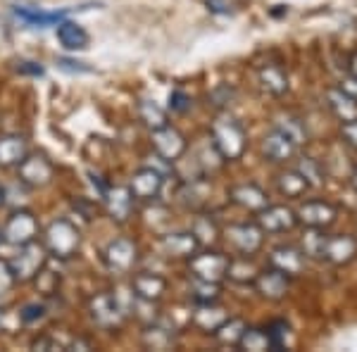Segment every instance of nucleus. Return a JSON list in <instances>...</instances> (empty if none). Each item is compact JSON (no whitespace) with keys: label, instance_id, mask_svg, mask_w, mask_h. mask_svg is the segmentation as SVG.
<instances>
[{"label":"nucleus","instance_id":"nucleus-1","mask_svg":"<svg viewBox=\"0 0 357 352\" xmlns=\"http://www.w3.org/2000/svg\"><path fill=\"white\" fill-rule=\"evenodd\" d=\"M245 129L238 119H234L227 112L217 114V119L212 122V146L217 148L222 160H229V162L238 160L245 153Z\"/></svg>","mask_w":357,"mask_h":352},{"label":"nucleus","instance_id":"nucleus-2","mask_svg":"<svg viewBox=\"0 0 357 352\" xmlns=\"http://www.w3.org/2000/svg\"><path fill=\"white\" fill-rule=\"evenodd\" d=\"M43 245H45V250H48V255H53V257H60V259L74 257L79 245H82V234H79V229L74 227L72 222L57 219V222L50 224L48 231H45Z\"/></svg>","mask_w":357,"mask_h":352},{"label":"nucleus","instance_id":"nucleus-3","mask_svg":"<svg viewBox=\"0 0 357 352\" xmlns=\"http://www.w3.org/2000/svg\"><path fill=\"white\" fill-rule=\"evenodd\" d=\"M45 262H48L45 245L31 240L26 245H20V252L10 259V269H13L17 281H31L45 269Z\"/></svg>","mask_w":357,"mask_h":352},{"label":"nucleus","instance_id":"nucleus-4","mask_svg":"<svg viewBox=\"0 0 357 352\" xmlns=\"http://www.w3.org/2000/svg\"><path fill=\"white\" fill-rule=\"evenodd\" d=\"M229 262H231V257H229V255H222V252H215V250H207V252H195V255L188 259V267H191L193 279L222 284V281L227 279Z\"/></svg>","mask_w":357,"mask_h":352},{"label":"nucleus","instance_id":"nucleus-5","mask_svg":"<svg viewBox=\"0 0 357 352\" xmlns=\"http://www.w3.org/2000/svg\"><path fill=\"white\" fill-rule=\"evenodd\" d=\"M89 312L93 324H98L100 328H114L124 321L126 316V307L122 305L119 296L114 293H100L89 303Z\"/></svg>","mask_w":357,"mask_h":352},{"label":"nucleus","instance_id":"nucleus-6","mask_svg":"<svg viewBox=\"0 0 357 352\" xmlns=\"http://www.w3.org/2000/svg\"><path fill=\"white\" fill-rule=\"evenodd\" d=\"M224 238L229 240V245L234 247L238 255L252 257L262 247L264 231L260 224H231L229 229H224Z\"/></svg>","mask_w":357,"mask_h":352},{"label":"nucleus","instance_id":"nucleus-7","mask_svg":"<svg viewBox=\"0 0 357 352\" xmlns=\"http://www.w3.org/2000/svg\"><path fill=\"white\" fill-rule=\"evenodd\" d=\"M0 236H3L5 243L17 245V247L31 243V240H36V236H38L36 217H33L31 212H26V210L15 212V215L10 217L8 222H5V227H3V231H0Z\"/></svg>","mask_w":357,"mask_h":352},{"label":"nucleus","instance_id":"nucleus-8","mask_svg":"<svg viewBox=\"0 0 357 352\" xmlns=\"http://www.w3.org/2000/svg\"><path fill=\"white\" fill-rule=\"evenodd\" d=\"M153 148L165 162H176L183 153H186V138L174 126L165 124L160 129H153Z\"/></svg>","mask_w":357,"mask_h":352},{"label":"nucleus","instance_id":"nucleus-9","mask_svg":"<svg viewBox=\"0 0 357 352\" xmlns=\"http://www.w3.org/2000/svg\"><path fill=\"white\" fill-rule=\"evenodd\" d=\"M17 171H20V181L24 186H31V188H43L53 181V164L50 160H45L43 155H29L17 164Z\"/></svg>","mask_w":357,"mask_h":352},{"label":"nucleus","instance_id":"nucleus-10","mask_svg":"<svg viewBox=\"0 0 357 352\" xmlns=\"http://www.w3.org/2000/svg\"><path fill=\"white\" fill-rule=\"evenodd\" d=\"M298 215V224H305L307 229H329L338 217V210L324 200H310V203H303L296 210Z\"/></svg>","mask_w":357,"mask_h":352},{"label":"nucleus","instance_id":"nucleus-11","mask_svg":"<svg viewBox=\"0 0 357 352\" xmlns=\"http://www.w3.org/2000/svg\"><path fill=\"white\" fill-rule=\"evenodd\" d=\"M257 224L264 234H284V231H291L298 224V215L296 210L286 205H267L264 210L257 212Z\"/></svg>","mask_w":357,"mask_h":352},{"label":"nucleus","instance_id":"nucleus-12","mask_svg":"<svg viewBox=\"0 0 357 352\" xmlns=\"http://www.w3.org/2000/svg\"><path fill=\"white\" fill-rule=\"evenodd\" d=\"M138 259V250H136V243L129 238H114L110 245L105 247V262L107 267L117 274H129L134 269Z\"/></svg>","mask_w":357,"mask_h":352},{"label":"nucleus","instance_id":"nucleus-13","mask_svg":"<svg viewBox=\"0 0 357 352\" xmlns=\"http://www.w3.org/2000/svg\"><path fill=\"white\" fill-rule=\"evenodd\" d=\"M355 257H357V240L353 236H329L326 234L321 259L336 264V267H343V264L353 262Z\"/></svg>","mask_w":357,"mask_h":352},{"label":"nucleus","instance_id":"nucleus-14","mask_svg":"<svg viewBox=\"0 0 357 352\" xmlns=\"http://www.w3.org/2000/svg\"><path fill=\"white\" fill-rule=\"evenodd\" d=\"M162 183H165V178L158 169L143 167V169H138L136 174L131 176L129 188L136 200H155L160 195V190H162Z\"/></svg>","mask_w":357,"mask_h":352},{"label":"nucleus","instance_id":"nucleus-15","mask_svg":"<svg viewBox=\"0 0 357 352\" xmlns=\"http://www.w3.org/2000/svg\"><path fill=\"white\" fill-rule=\"evenodd\" d=\"M289 279H291V276H286L284 271L269 267V269H264V271L257 274L255 288H257V293H260L262 298L274 300V303H276V300H284L286 293H289Z\"/></svg>","mask_w":357,"mask_h":352},{"label":"nucleus","instance_id":"nucleus-16","mask_svg":"<svg viewBox=\"0 0 357 352\" xmlns=\"http://www.w3.org/2000/svg\"><path fill=\"white\" fill-rule=\"evenodd\" d=\"M131 291L143 303H155L167 291V279L160 274H151V271H141V274H134V279H131Z\"/></svg>","mask_w":357,"mask_h":352},{"label":"nucleus","instance_id":"nucleus-17","mask_svg":"<svg viewBox=\"0 0 357 352\" xmlns=\"http://www.w3.org/2000/svg\"><path fill=\"white\" fill-rule=\"evenodd\" d=\"M269 264L286 276H298L305 269V252L293 245H279L269 252Z\"/></svg>","mask_w":357,"mask_h":352},{"label":"nucleus","instance_id":"nucleus-18","mask_svg":"<svg viewBox=\"0 0 357 352\" xmlns=\"http://www.w3.org/2000/svg\"><path fill=\"white\" fill-rule=\"evenodd\" d=\"M198 238H195L193 231L188 234H167L160 240V250L165 252L167 257H183V259H191L195 252H198Z\"/></svg>","mask_w":357,"mask_h":352},{"label":"nucleus","instance_id":"nucleus-19","mask_svg":"<svg viewBox=\"0 0 357 352\" xmlns=\"http://www.w3.org/2000/svg\"><path fill=\"white\" fill-rule=\"evenodd\" d=\"M296 148H298L296 143L286 134H281L279 129H272L262 138V153L272 162H286V160H291L296 155Z\"/></svg>","mask_w":357,"mask_h":352},{"label":"nucleus","instance_id":"nucleus-20","mask_svg":"<svg viewBox=\"0 0 357 352\" xmlns=\"http://www.w3.org/2000/svg\"><path fill=\"white\" fill-rule=\"evenodd\" d=\"M55 36H57V41L62 43V48L72 50V53H77V50H86V48H89V43H91L89 31H86L82 24H77V22H69V20L57 22Z\"/></svg>","mask_w":357,"mask_h":352},{"label":"nucleus","instance_id":"nucleus-21","mask_svg":"<svg viewBox=\"0 0 357 352\" xmlns=\"http://www.w3.org/2000/svg\"><path fill=\"white\" fill-rule=\"evenodd\" d=\"M229 195H231L236 205L243 207L248 212H260L269 205L267 193L260 186H255V183H238V186L229 190Z\"/></svg>","mask_w":357,"mask_h":352},{"label":"nucleus","instance_id":"nucleus-22","mask_svg":"<svg viewBox=\"0 0 357 352\" xmlns=\"http://www.w3.org/2000/svg\"><path fill=\"white\" fill-rule=\"evenodd\" d=\"M102 200H105L107 205V212L112 215V219H117V222H126V217L131 215V210H134V193H131V188L126 186H117V188H110L105 190V195H102Z\"/></svg>","mask_w":357,"mask_h":352},{"label":"nucleus","instance_id":"nucleus-23","mask_svg":"<svg viewBox=\"0 0 357 352\" xmlns=\"http://www.w3.org/2000/svg\"><path fill=\"white\" fill-rule=\"evenodd\" d=\"M227 319H229L227 309L217 307V303H200L193 314V324L207 333H215Z\"/></svg>","mask_w":357,"mask_h":352},{"label":"nucleus","instance_id":"nucleus-24","mask_svg":"<svg viewBox=\"0 0 357 352\" xmlns=\"http://www.w3.org/2000/svg\"><path fill=\"white\" fill-rule=\"evenodd\" d=\"M326 100H329L331 112L336 114L338 119H341V124L357 119V100L345 93L341 86H338V89H329V91H326Z\"/></svg>","mask_w":357,"mask_h":352},{"label":"nucleus","instance_id":"nucleus-25","mask_svg":"<svg viewBox=\"0 0 357 352\" xmlns=\"http://www.w3.org/2000/svg\"><path fill=\"white\" fill-rule=\"evenodd\" d=\"M257 79H260V86L267 93L272 95H284L289 91V74L284 72V67L279 65H267L257 72Z\"/></svg>","mask_w":357,"mask_h":352},{"label":"nucleus","instance_id":"nucleus-26","mask_svg":"<svg viewBox=\"0 0 357 352\" xmlns=\"http://www.w3.org/2000/svg\"><path fill=\"white\" fill-rule=\"evenodd\" d=\"M26 158V141L22 136H0V167H17Z\"/></svg>","mask_w":357,"mask_h":352},{"label":"nucleus","instance_id":"nucleus-27","mask_svg":"<svg viewBox=\"0 0 357 352\" xmlns=\"http://www.w3.org/2000/svg\"><path fill=\"white\" fill-rule=\"evenodd\" d=\"M143 343L151 350H169L174 345V328L155 321V324H151L143 331Z\"/></svg>","mask_w":357,"mask_h":352},{"label":"nucleus","instance_id":"nucleus-28","mask_svg":"<svg viewBox=\"0 0 357 352\" xmlns=\"http://www.w3.org/2000/svg\"><path fill=\"white\" fill-rule=\"evenodd\" d=\"M15 13H17L20 20H24L26 24H31V26H50V24L62 22L67 15H72L74 8L60 10V13H41V10H31V8H17Z\"/></svg>","mask_w":357,"mask_h":352},{"label":"nucleus","instance_id":"nucleus-29","mask_svg":"<svg viewBox=\"0 0 357 352\" xmlns=\"http://www.w3.org/2000/svg\"><path fill=\"white\" fill-rule=\"evenodd\" d=\"M257 267L252 264V259L248 257V255H241V257H236L229 262V271H227V276L229 279H234V281H238V284H248V281H252L255 284V279H257Z\"/></svg>","mask_w":357,"mask_h":352},{"label":"nucleus","instance_id":"nucleus-30","mask_svg":"<svg viewBox=\"0 0 357 352\" xmlns=\"http://www.w3.org/2000/svg\"><path fill=\"white\" fill-rule=\"evenodd\" d=\"M307 188H310L307 181H305V176L298 169L284 171V174L279 176V190L286 195V198H301Z\"/></svg>","mask_w":357,"mask_h":352},{"label":"nucleus","instance_id":"nucleus-31","mask_svg":"<svg viewBox=\"0 0 357 352\" xmlns=\"http://www.w3.org/2000/svg\"><path fill=\"white\" fill-rule=\"evenodd\" d=\"M236 348L252 350V352H262V350H272V345H269L267 331H262V328H245L243 336H241V340H238V345H236Z\"/></svg>","mask_w":357,"mask_h":352},{"label":"nucleus","instance_id":"nucleus-32","mask_svg":"<svg viewBox=\"0 0 357 352\" xmlns=\"http://www.w3.org/2000/svg\"><path fill=\"white\" fill-rule=\"evenodd\" d=\"M138 114H141L143 124L151 126V129H160V126L167 124L165 109L160 107L155 100H141V102H138Z\"/></svg>","mask_w":357,"mask_h":352},{"label":"nucleus","instance_id":"nucleus-33","mask_svg":"<svg viewBox=\"0 0 357 352\" xmlns=\"http://www.w3.org/2000/svg\"><path fill=\"white\" fill-rule=\"evenodd\" d=\"M245 321H241V319H231L229 316L224 324L217 328L215 331V336H217V340L220 343H224V345H238V340H241V336H243V331H245Z\"/></svg>","mask_w":357,"mask_h":352},{"label":"nucleus","instance_id":"nucleus-34","mask_svg":"<svg viewBox=\"0 0 357 352\" xmlns=\"http://www.w3.org/2000/svg\"><path fill=\"white\" fill-rule=\"evenodd\" d=\"M220 284L215 281H200V279H193V286H191V293H193V300L195 303H217L220 298Z\"/></svg>","mask_w":357,"mask_h":352},{"label":"nucleus","instance_id":"nucleus-35","mask_svg":"<svg viewBox=\"0 0 357 352\" xmlns=\"http://www.w3.org/2000/svg\"><path fill=\"white\" fill-rule=\"evenodd\" d=\"M324 229H310V234L305 236L303 240V252L307 257H314V259H321V252H324Z\"/></svg>","mask_w":357,"mask_h":352},{"label":"nucleus","instance_id":"nucleus-36","mask_svg":"<svg viewBox=\"0 0 357 352\" xmlns=\"http://www.w3.org/2000/svg\"><path fill=\"white\" fill-rule=\"evenodd\" d=\"M274 129H279L281 134H286L291 138L296 146H303L305 141H307V131H305V126L298 122V119H291V117H286V119H279L276 122Z\"/></svg>","mask_w":357,"mask_h":352},{"label":"nucleus","instance_id":"nucleus-37","mask_svg":"<svg viewBox=\"0 0 357 352\" xmlns=\"http://www.w3.org/2000/svg\"><path fill=\"white\" fill-rule=\"evenodd\" d=\"M193 234L195 238H198V243H212V240H217V236H220V229L215 227V224L210 222V217H198L193 222Z\"/></svg>","mask_w":357,"mask_h":352},{"label":"nucleus","instance_id":"nucleus-38","mask_svg":"<svg viewBox=\"0 0 357 352\" xmlns=\"http://www.w3.org/2000/svg\"><path fill=\"white\" fill-rule=\"evenodd\" d=\"M298 171L305 176V181H307V186H321L324 183V174H321V167L317 164V160L312 158H303L301 160V164H298Z\"/></svg>","mask_w":357,"mask_h":352},{"label":"nucleus","instance_id":"nucleus-39","mask_svg":"<svg viewBox=\"0 0 357 352\" xmlns=\"http://www.w3.org/2000/svg\"><path fill=\"white\" fill-rule=\"evenodd\" d=\"M267 336H269V345L272 350H284L286 348V340H289V324L281 319L272 321L267 326Z\"/></svg>","mask_w":357,"mask_h":352},{"label":"nucleus","instance_id":"nucleus-40","mask_svg":"<svg viewBox=\"0 0 357 352\" xmlns=\"http://www.w3.org/2000/svg\"><path fill=\"white\" fill-rule=\"evenodd\" d=\"M45 316V305L41 303H31V305H24L20 312V319L24 321V324H31V321L36 319H43Z\"/></svg>","mask_w":357,"mask_h":352},{"label":"nucleus","instance_id":"nucleus-41","mask_svg":"<svg viewBox=\"0 0 357 352\" xmlns=\"http://www.w3.org/2000/svg\"><path fill=\"white\" fill-rule=\"evenodd\" d=\"M15 284H17V279H15L13 269H10V262L0 259V296H5Z\"/></svg>","mask_w":357,"mask_h":352},{"label":"nucleus","instance_id":"nucleus-42","mask_svg":"<svg viewBox=\"0 0 357 352\" xmlns=\"http://www.w3.org/2000/svg\"><path fill=\"white\" fill-rule=\"evenodd\" d=\"M191 107V98H188L183 91H172V95H169V109L172 112H178V114H183L186 109Z\"/></svg>","mask_w":357,"mask_h":352},{"label":"nucleus","instance_id":"nucleus-43","mask_svg":"<svg viewBox=\"0 0 357 352\" xmlns=\"http://www.w3.org/2000/svg\"><path fill=\"white\" fill-rule=\"evenodd\" d=\"M57 67L65 69V72H74V74H91L93 72V67H86L84 62L67 60V57H60V60H57Z\"/></svg>","mask_w":357,"mask_h":352},{"label":"nucleus","instance_id":"nucleus-44","mask_svg":"<svg viewBox=\"0 0 357 352\" xmlns=\"http://www.w3.org/2000/svg\"><path fill=\"white\" fill-rule=\"evenodd\" d=\"M341 134L345 138V143L357 150V119H353V122H345L341 126Z\"/></svg>","mask_w":357,"mask_h":352},{"label":"nucleus","instance_id":"nucleus-45","mask_svg":"<svg viewBox=\"0 0 357 352\" xmlns=\"http://www.w3.org/2000/svg\"><path fill=\"white\" fill-rule=\"evenodd\" d=\"M33 350H62V345L53 338H36L33 340Z\"/></svg>","mask_w":357,"mask_h":352},{"label":"nucleus","instance_id":"nucleus-46","mask_svg":"<svg viewBox=\"0 0 357 352\" xmlns=\"http://www.w3.org/2000/svg\"><path fill=\"white\" fill-rule=\"evenodd\" d=\"M341 89H343L350 98H355V100H357V79H355V77L343 79V82H341Z\"/></svg>","mask_w":357,"mask_h":352},{"label":"nucleus","instance_id":"nucleus-47","mask_svg":"<svg viewBox=\"0 0 357 352\" xmlns=\"http://www.w3.org/2000/svg\"><path fill=\"white\" fill-rule=\"evenodd\" d=\"M20 72H29L33 77H43V67H38L36 62H20Z\"/></svg>","mask_w":357,"mask_h":352},{"label":"nucleus","instance_id":"nucleus-48","mask_svg":"<svg viewBox=\"0 0 357 352\" xmlns=\"http://www.w3.org/2000/svg\"><path fill=\"white\" fill-rule=\"evenodd\" d=\"M207 8H210L212 13H222V15H227V13H229L227 0H207Z\"/></svg>","mask_w":357,"mask_h":352},{"label":"nucleus","instance_id":"nucleus-49","mask_svg":"<svg viewBox=\"0 0 357 352\" xmlns=\"http://www.w3.org/2000/svg\"><path fill=\"white\" fill-rule=\"evenodd\" d=\"M348 72H350V77H355V79H357V53H353V57H350Z\"/></svg>","mask_w":357,"mask_h":352},{"label":"nucleus","instance_id":"nucleus-50","mask_svg":"<svg viewBox=\"0 0 357 352\" xmlns=\"http://www.w3.org/2000/svg\"><path fill=\"white\" fill-rule=\"evenodd\" d=\"M3 205H5V188L0 186V207H3Z\"/></svg>","mask_w":357,"mask_h":352},{"label":"nucleus","instance_id":"nucleus-51","mask_svg":"<svg viewBox=\"0 0 357 352\" xmlns=\"http://www.w3.org/2000/svg\"><path fill=\"white\" fill-rule=\"evenodd\" d=\"M353 186H355V190H357V167H355V171H353Z\"/></svg>","mask_w":357,"mask_h":352},{"label":"nucleus","instance_id":"nucleus-52","mask_svg":"<svg viewBox=\"0 0 357 352\" xmlns=\"http://www.w3.org/2000/svg\"><path fill=\"white\" fill-rule=\"evenodd\" d=\"M0 331H3V314H0Z\"/></svg>","mask_w":357,"mask_h":352},{"label":"nucleus","instance_id":"nucleus-53","mask_svg":"<svg viewBox=\"0 0 357 352\" xmlns=\"http://www.w3.org/2000/svg\"><path fill=\"white\" fill-rule=\"evenodd\" d=\"M0 240H3V236H0Z\"/></svg>","mask_w":357,"mask_h":352}]
</instances>
